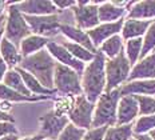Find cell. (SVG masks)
<instances>
[{"label": "cell", "mask_w": 155, "mask_h": 140, "mask_svg": "<svg viewBox=\"0 0 155 140\" xmlns=\"http://www.w3.org/2000/svg\"><path fill=\"white\" fill-rule=\"evenodd\" d=\"M60 35L68 41H72L75 44L83 45L84 48L90 50L94 54H96L98 50L94 45L91 37L88 36V32L80 30L75 24H60Z\"/></svg>", "instance_id": "cell-15"}, {"label": "cell", "mask_w": 155, "mask_h": 140, "mask_svg": "<svg viewBox=\"0 0 155 140\" xmlns=\"http://www.w3.org/2000/svg\"><path fill=\"white\" fill-rule=\"evenodd\" d=\"M0 122H11V123H15V118L12 116V113L4 112L3 109H0Z\"/></svg>", "instance_id": "cell-39"}, {"label": "cell", "mask_w": 155, "mask_h": 140, "mask_svg": "<svg viewBox=\"0 0 155 140\" xmlns=\"http://www.w3.org/2000/svg\"><path fill=\"white\" fill-rule=\"evenodd\" d=\"M148 135L151 136V139H153V140H155V129H153V131H151L150 133H148Z\"/></svg>", "instance_id": "cell-45"}, {"label": "cell", "mask_w": 155, "mask_h": 140, "mask_svg": "<svg viewBox=\"0 0 155 140\" xmlns=\"http://www.w3.org/2000/svg\"><path fill=\"white\" fill-rule=\"evenodd\" d=\"M120 97L122 95L119 88L111 91V92H104L99 97V100L95 104V111H94L92 128L116 125L118 106Z\"/></svg>", "instance_id": "cell-3"}, {"label": "cell", "mask_w": 155, "mask_h": 140, "mask_svg": "<svg viewBox=\"0 0 155 140\" xmlns=\"http://www.w3.org/2000/svg\"><path fill=\"white\" fill-rule=\"evenodd\" d=\"M127 19H137V20H155V0H143V2H134L132 7L128 11Z\"/></svg>", "instance_id": "cell-20"}, {"label": "cell", "mask_w": 155, "mask_h": 140, "mask_svg": "<svg viewBox=\"0 0 155 140\" xmlns=\"http://www.w3.org/2000/svg\"><path fill=\"white\" fill-rule=\"evenodd\" d=\"M24 18L34 35H39V36L51 39V40H55V37L60 35V24H62L60 14L47 16L24 15Z\"/></svg>", "instance_id": "cell-8"}, {"label": "cell", "mask_w": 155, "mask_h": 140, "mask_svg": "<svg viewBox=\"0 0 155 140\" xmlns=\"http://www.w3.org/2000/svg\"><path fill=\"white\" fill-rule=\"evenodd\" d=\"M151 52H155V20L147 30L146 35L143 36V50H142L140 59L146 57Z\"/></svg>", "instance_id": "cell-32"}, {"label": "cell", "mask_w": 155, "mask_h": 140, "mask_svg": "<svg viewBox=\"0 0 155 140\" xmlns=\"http://www.w3.org/2000/svg\"><path fill=\"white\" fill-rule=\"evenodd\" d=\"M102 2H76V5L71 8L74 15V23L76 27L84 31H91L101 24L99 20V5Z\"/></svg>", "instance_id": "cell-7"}, {"label": "cell", "mask_w": 155, "mask_h": 140, "mask_svg": "<svg viewBox=\"0 0 155 140\" xmlns=\"http://www.w3.org/2000/svg\"><path fill=\"white\" fill-rule=\"evenodd\" d=\"M56 96H25L18 91L9 88L5 84L0 83V102L7 103H35L44 102V100L55 99Z\"/></svg>", "instance_id": "cell-19"}, {"label": "cell", "mask_w": 155, "mask_h": 140, "mask_svg": "<svg viewBox=\"0 0 155 140\" xmlns=\"http://www.w3.org/2000/svg\"><path fill=\"white\" fill-rule=\"evenodd\" d=\"M142 50H143V37L131 39L124 43V54L132 67L140 60Z\"/></svg>", "instance_id": "cell-28"}, {"label": "cell", "mask_w": 155, "mask_h": 140, "mask_svg": "<svg viewBox=\"0 0 155 140\" xmlns=\"http://www.w3.org/2000/svg\"><path fill=\"white\" fill-rule=\"evenodd\" d=\"M3 37H4V30H3L2 32H0V44H2V40H3Z\"/></svg>", "instance_id": "cell-46"}, {"label": "cell", "mask_w": 155, "mask_h": 140, "mask_svg": "<svg viewBox=\"0 0 155 140\" xmlns=\"http://www.w3.org/2000/svg\"><path fill=\"white\" fill-rule=\"evenodd\" d=\"M9 135H19L15 123L11 122H0V139Z\"/></svg>", "instance_id": "cell-36"}, {"label": "cell", "mask_w": 155, "mask_h": 140, "mask_svg": "<svg viewBox=\"0 0 155 140\" xmlns=\"http://www.w3.org/2000/svg\"><path fill=\"white\" fill-rule=\"evenodd\" d=\"M8 5H9V2H4V0H0V16L7 15Z\"/></svg>", "instance_id": "cell-41"}, {"label": "cell", "mask_w": 155, "mask_h": 140, "mask_svg": "<svg viewBox=\"0 0 155 140\" xmlns=\"http://www.w3.org/2000/svg\"><path fill=\"white\" fill-rule=\"evenodd\" d=\"M0 57L5 61V64L8 66L9 70L18 68L20 66L21 60H23L20 50L5 37H3L2 44H0Z\"/></svg>", "instance_id": "cell-22"}, {"label": "cell", "mask_w": 155, "mask_h": 140, "mask_svg": "<svg viewBox=\"0 0 155 140\" xmlns=\"http://www.w3.org/2000/svg\"><path fill=\"white\" fill-rule=\"evenodd\" d=\"M74 103H75V97L72 96H56L54 99V109L60 115L68 116Z\"/></svg>", "instance_id": "cell-31"}, {"label": "cell", "mask_w": 155, "mask_h": 140, "mask_svg": "<svg viewBox=\"0 0 155 140\" xmlns=\"http://www.w3.org/2000/svg\"><path fill=\"white\" fill-rule=\"evenodd\" d=\"M44 140H50V139H44Z\"/></svg>", "instance_id": "cell-48"}, {"label": "cell", "mask_w": 155, "mask_h": 140, "mask_svg": "<svg viewBox=\"0 0 155 140\" xmlns=\"http://www.w3.org/2000/svg\"><path fill=\"white\" fill-rule=\"evenodd\" d=\"M30 35H32V31L28 23L25 21L24 15L19 11L16 2H9L7 9V21L4 27V37L12 44H15L18 48H20L21 41Z\"/></svg>", "instance_id": "cell-4"}, {"label": "cell", "mask_w": 155, "mask_h": 140, "mask_svg": "<svg viewBox=\"0 0 155 140\" xmlns=\"http://www.w3.org/2000/svg\"><path fill=\"white\" fill-rule=\"evenodd\" d=\"M54 86L56 91V96H72L76 97L83 95L82 88V75L74 71L72 68L58 63L55 70Z\"/></svg>", "instance_id": "cell-5"}, {"label": "cell", "mask_w": 155, "mask_h": 140, "mask_svg": "<svg viewBox=\"0 0 155 140\" xmlns=\"http://www.w3.org/2000/svg\"><path fill=\"white\" fill-rule=\"evenodd\" d=\"M43 135H40V133H35V135H27V136H20L19 140H44Z\"/></svg>", "instance_id": "cell-40"}, {"label": "cell", "mask_w": 155, "mask_h": 140, "mask_svg": "<svg viewBox=\"0 0 155 140\" xmlns=\"http://www.w3.org/2000/svg\"><path fill=\"white\" fill-rule=\"evenodd\" d=\"M19 11L27 16H47L59 14L54 2L50 0H23L16 2Z\"/></svg>", "instance_id": "cell-13"}, {"label": "cell", "mask_w": 155, "mask_h": 140, "mask_svg": "<svg viewBox=\"0 0 155 140\" xmlns=\"http://www.w3.org/2000/svg\"><path fill=\"white\" fill-rule=\"evenodd\" d=\"M128 11L115 5L112 2H102L99 5V20L101 23H115L123 20L127 16Z\"/></svg>", "instance_id": "cell-21"}, {"label": "cell", "mask_w": 155, "mask_h": 140, "mask_svg": "<svg viewBox=\"0 0 155 140\" xmlns=\"http://www.w3.org/2000/svg\"><path fill=\"white\" fill-rule=\"evenodd\" d=\"M132 66L128 61L124 51L115 59L106 60V76H107V87L106 92H111L114 90H118L128 81Z\"/></svg>", "instance_id": "cell-6"}, {"label": "cell", "mask_w": 155, "mask_h": 140, "mask_svg": "<svg viewBox=\"0 0 155 140\" xmlns=\"http://www.w3.org/2000/svg\"><path fill=\"white\" fill-rule=\"evenodd\" d=\"M50 41H51V39H47V37L32 34L21 41L19 50H20L21 56L28 57V56H32V55L38 54V52H40L41 50H46Z\"/></svg>", "instance_id": "cell-23"}, {"label": "cell", "mask_w": 155, "mask_h": 140, "mask_svg": "<svg viewBox=\"0 0 155 140\" xmlns=\"http://www.w3.org/2000/svg\"><path fill=\"white\" fill-rule=\"evenodd\" d=\"M59 43L62 44L63 47L66 48V50L68 51V52H71V54H72L78 60L83 61L84 64L91 63V61L94 60V57H95V55H96V54H94V52H91L90 50L84 48L83 45L75 44V43H72V41L66 40V39H64L63 41H59Z\"/></svg>", "instance_id": "cell-27"}, {"label": "cell", "mask_w": 155, "mask_h": 140, "mask_svg": "<svg viewBox=\"0 0 155 140\" xmlns=\"http://www.w3.org/2000/svg\"><path fill=\"white\" fill-rule=\"evenodd\" d=\"M139 118V104L135 96H122L118 106V120L116 125L134 124Z\"/></svg>", "instance_id": "cell-12"}, {"label": "cell", "mask_w": 155, "mask_h": 140, "mask_svg": "<svg viewBox=\"0 0 155 140\" xmlns=\"http://www.w3.org/2000/svg\"><path fill=\"white\" fill-rule=\"evenodd\" d=\"M94 111H95V104L90 102L84 95L76 96L72 109L68 113L70 123L82 129L88 131L92 128Z\"/></svg>", "instance_id": "cell-10"}, {"label": "cell", "mask_w": 155, "mask_h": 140, "mask_svg": "<svg viewBox=\"0 0 155 140\" xmlns=\"http://www.w3.org/2000/svg\"><path fill=\"white\" fill-rule=\"evenodd\" d=\"M54 4L59 12H64V11H68V9L75 7L76 2H74V0H55Z\"/></svg>", "instance_id": "cell-37"}, {"label": "cell", "mask_w": 155, "mask_h": 140, "mask_svg": "<svg viewBox=\"0 0 155 140\" xmlns=\"http://www.w3.org/2000/svg\"><path fill=\"white\" fill-rule=\"evenodd\" d=\"M139 104V116L155 115V96H135Z\"/></svg>", "instance_id": "cell-33"}, {"label": "cell", "mask_w": 155, "mask_h": 140, "mask_svg": "<svg viewBox=\"0 0 155 140\" xmlns=\"http://www.w3.org/2000/svg\"><path fill=\"white\" fill-rule=\"evenodd\" d=\"M124 43L126 41L122 37V35H115V36L110 37L108 40H106L99 47L98 51L104 55L106 59H115L124 51Z\"/></svg>", "instance_id": "cell-25"}, {"label": "cell", "mask_w": 155, "mask_h": 140, "mask_svg": "<svg viewBox=\"0 0 155 140\" xmlns=\"http://www.w3.org/2000/svg\"><path fill=\"white\" fill-rule=\"evenodd\" d=\"M135 138H137V140H153L148 133H146V135H135Z\"/></svg>", "instance_id": "cell-43"}, {"label": "cell", "mask_w": 155, "mask_h": 140, "mask_svg": "<svg viewBox=\"0 0 155 140\" xmlns=\"http://www.w3.org/2000/svg\"><path fill=\"white\" fill-rule=\"evenodd\" d=\"M19 138H20L19 135H9V136H4L0 140H19Z\"/></svg>", "instance_id": "cell-44"}, {"label": "cell", "mask_w": 155, "mask_h": 140, "mask_svg": "<svg viewBox=\"0 0 155 140\" xmlns=\"http://www.w3.org/2000/svg\"><path fill=\"white\" fill-rule=\"evenodd\" d=\"M130 140H137V138H135V136H134V138H132V139H130Z\"/></svg>", "instance_id": "cell-47"}, {"label": "cell", "mask_w": 155, "mask_h": 140, "mask_svg": "<svg viewBox=\"0 0 155 140\" xmlns=\"http://www.w3.org/2000/svg\"><path fill=\"white\" fill-rule=\"evenodd\" d=\"M123 23H124V19L123 20L115 21V23H101L94 30L87 31L96 50H99V47L106 40H108L110 37L115 36V35H120L122 28H123Z\"/></svg>", "instance_id": "cell-14"}, {"label": "cell", "mask_w": 155, "mask_h": 140, "mask_svg": "<svg viewBox=\"0 0 155 140\" xmlns=\"http://www.w3.org/2000/svg\"><path fill=\"white\" fill-rule=\"evenodd\" d=\"M106 56L102 52H96L91 63H88L82 73V88L83 95L91 103L96 104L107 87V76H106Z\"/></svg>", "instance_id": "cell-1"}, {"label": "cell", "mask_w": 155, "mask_h": 140, "mask_svg": "<svg viewBox=\"0 0 155 140\" xmlns=\"http://www.w3.org/2000/svg\"><path fill=\"white\" fill-rule=\"evenodd\" d=\"M108 127H101V128H91L86 132L83 140H104L106 132Z\"/></svg>", "instance_id": "cell-35"}, {"label": "cell", "mask_w": 155, "mask_h": 140, "mask_svg": "<svg viewBox=\"0 0 155 140\" xmlns=\"http://www.w3.org/2000/svg\"><path fill=\"white\" fill-rule=\"evenodd\" d=\"M122 96H155V80L127 81L119 88Z\"/></svg>", "instance_id": "cell-17"}, {"label": "cell", "mask_w": 155, "mask_h": 140, "mask_svg": "<svg viewBox=\"0 0 155 140\" xmlns=\"http://www.w3.org/2000/svg\"><path fill=\"white\" fill-rule=\"evenodd\" d=\"M47 50L59 64L66 66L68 68H72L74 71H76V72L80 73V75L84 72V68H86L87 64H84L83 61H80V60H78L76 57L71 54V52H68L62 44L59 43V41L51 40L50 43H48V45H47Z\"/></svg>", "instance_id": "cell-11"}, {"label": "cell", "mask_w": 155, "mask_h": 140, "mask_svg": "<svg viewBox=\"0 0 155 140\" xmlns=\"http://www.w3.org/2000/svg\"><path fill=\"white\" fill-rule=\"evenodd\" d=\"M16 70H18V72L21 75V77H23L28 91H30L34 96H56V91L46 88L34 75H31L30 72H27V71L23 70V68H20V67H18Z\"/></svg>", "instance_id": "cell-24"}, {"label": "cell", "mask_w": 155, "mask_h": 140, "mask_svg": "<svg viewBox=\"0 0 155 140\" xmlns=\"http://www.w3.org/2000/svg\"><path fill=\"white\" fill-rule=\"evenodd\" d=\"M151 24H153L151 20H137V19L126 18L120 35L124 39V41L131 40V39L143 37Z\"/></svg>", "instance_id": "cell-18"}, {"label": "cell", "mask_w": 155, "mask_h": 140, "mask_svg": "<svg viewBox=\"0 0 155 140\" xmlns=\"http://www.w3.org/2000/svg\"><path fill=\"white\" fill-rule=\"evenodd\" d=\"M134 80H155V52H151L132 67L128 81Z\"/></svg>", "instance_id": "cell-16"}, {"label": "cell", "mask_w": 155, "mask_h": 140, "mask_svg": "<svg viewBox=\"0 0 155 140\" xmlns=\"http://www.w3.org/2000/svg\"><path fill=\"white\" fill-rule=\"evenodd\" d=\"M155 129V115L139 116L134 123V136L135 135H146Z\"/></svg>", "instance_id": "cell-30"}, {"label": "cell", "mask_w": 155, "mask_h": 140, "mask_svg": "<svg viewBox=\"0 0 155 140\" xmlns=\"http://www.w3.org/2000/svg\"><path fill=\"white\" fill-rule=\"evenodd\" d=\"M19 67L25 70L27 72H30L31 75H34L46 88L55 90L54 79L58 61L52 57V55L48 52L47 48L32 55V56L23 57Z\"/></svg>", "instance_id": "cell-2"}, {"label": "cell", "mask_w": 155, "mask_h": 140, "mask_svg": "<svg viewBox=\"0 0 155 140\" xmlns=\"http://www.w3.org/2000/svg\"><path fill=\"white\" fill-rule=\"evenodd\" d=\"M86 129H82L79 127L70 124L64 128V131L60 133V136L58 138V140H83L86 135Z\"/></svg>", "instance_id": "cell-34"}, {"label": "cell", "mask_w": 155, "mask_h": 140, "mask_svg": "<svg viewBox=\"0 0 155 140\" xmlns=\"http://www.w3.org/2000/svg\"><path fill=\"white\" fill-rule=\"evenodd\" d=\"M70 124L68 116H64L58 113L54 108L47 111L44 115L39 118V132L46 139L58 140L60 133L64 131L67 125Z\"/></svg>", "instance_id": "cell-9"}, {"label": "cell", "mask_w": 155, "mask_h": 140, "mask_svg": "<svg viewBox=\"0 0 155 140\" xmlns=\"http://www.w3.org/2000/svg\"><path fill=\"white\" fill-rule=\"evenodd\" d=\"M3 84H5V86L9 87V88L18 91V92L23 93V95H25V96H34L30 91H28L23 77H21V75L18 72L16 68H14V70H8L4 80H3Z\"/></svg>", "instance_id": "cell-26"}, {"label": "cell", "mask_w": 155, "mask_h": 140, "mask_svg": "<svg viewBox=\"0 0 155 140\" xmlns=\"http://www.w3.org/2000/svg\"><path fill=\"white\" fill-rule=\"evenodd\" d=\"M5 21H7V15L0 16V32L4 30V27H5Z\"/></svg>", "instance_id": "cell-42"}, {"label": "cell", "mask_w": 155, "mask_h": 140, "mask_svg": "<svg viewBox=\"0 0 155 140\" xmlns=\"http://www.w3.org/2000/svg\"><path fill=\"white\" fill-rule=\"evenodd\" d=\"M134 138V124L108 127L104 140H130Z\"/></svg>", "instance_id": "cell-29"}, {"label": "cell", "mask_w": 155, "mask_h": 140, "mask_svg": "<svg viewBox=\"0 0 155 140\" xmlns=\"http://www.w3.org/2000/svg\"><path fill=\"white\" fill-rule=\"evenodd\" d=\"M8 66L5 64V61L0 57V83H3V80H4V77H5V75H7L8 72Z\"/></svg>", "instance_id": "cell-38"}]
</instances>
